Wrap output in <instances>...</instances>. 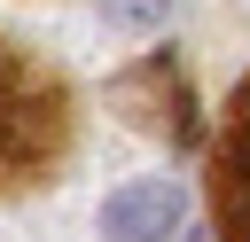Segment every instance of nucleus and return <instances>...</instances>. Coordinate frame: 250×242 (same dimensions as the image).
<instances>
[{
    "label": "nucleus",
    "instance_id": "obj_1",
    "mask_svg": "<svg viewBox=\"0 0 250 242\" xmlns=\"http://www.w3.org/2000/svg\"><path fill=\"white\" fill-rule=\"evenodd\" d=\"M62 86L39 78L16 47H0V180H23L39 172L55 148H62Z\"/></svg>",
    "mask_w": 250,
    "mask_h": 242
},
{
    "label": "nucleus",
    "instance_id": "obj_2",
    "mask_svg": "<svg viewBox=\"0 0 250 242\" xmlns=\"http://www.w3.org/2000/svg\"><path fill=\"white\" fill-rule=\"evenodd\" d=\"M180 211H188V195H180L172 180H125V187H109V203H102V234H109V242H164V234L180 226Z\"/></svg>",
    "mask_w": 250,
    "mask_h": 242
},
{
    "label": "nucleus",
    "instance_id": "obj_3",
    "mask_svg": "<svg viewBox=\"0 0 250 242\" xmlns=\"http://www.w3.org/2000/svg\"><path fill=\"white\" fill-rule=\"evenodd\" d=\"M219 226L227 242H250V86L227 109V148H219Z\"/></svg>",
    "mask_w": 250,
    "mask_h": 242
},
{
    "label": "nucleus",
    "instance_id": "obj_4",
    "mask_svg": "<svg viewBox=\"0 0 250 242\" xmlns=\"http://www.w3.org/2000/svg\"><path fill=\"white\" fill-rule=\"evenodd\" d=\"M172 16V0H102V23L109 31H156Z\"/></svg>",
    "mask_w": 250,
    "mask_h": 242
}]
</instances>
